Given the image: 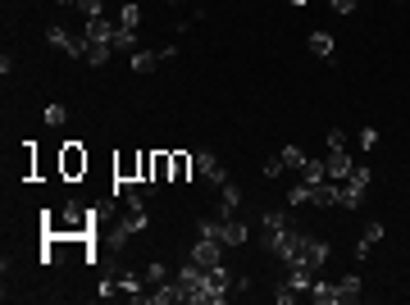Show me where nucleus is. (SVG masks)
I'll return each instance as SVG.
<instances>
[{
	"label": "nucleus",
	"mask_w": 410,
	"mask_h": 305,
	"mask_svg": "<svg viewBox=\"0 0 410 305\" xmlns=\"http://www.w3.org/2000/svg\"><path fill=\"white\" fill-rule=\"evenodd\" d=\"M301 241H305V232L287 223V228H278V232H265L260 246H265V255H274L278 264H296L301 260Z\"/></svg>",
	"instance_id": "1"
},
{
	"label": "nucleus",
	"mask_w": 410,
	"mask_h": 305,
	"mask_svg": "<svg viewBox=\"0 0 410 305\" xmlns=\"http://www.w3.org/2000/svg\"><path fill=\"white\" fill-rule=\"evenodd\" d=\"M196 232H201V237L224 241V246H247V241H251V228L242 223V219H233V214H228L224 223H215V219H201V223H196Z\"/></svg>",
	"instance_id": "2"
},
{
	"label": "nucleus",
	"mask_w": 410,
	"mask_h": 305,
	"mask_svg": "<svg viewBox=\"0 0 410 305\" xmlns=\"http://www.w3.org/2000/svg\"><path fill=\"white\" fill-rule=\"evenodd\" d=\"M369 183H374V174H369L365 164H356V169H351V174L337 183V205H342V210H360V205H365Z\"/></svg>",
	"instance_id": "3"
},
{
	"label": "nucleus",
	"mask_w": 410,
	"mask_h": 305,
	"mask_svg": "<svg viewBox=\"0 0 410 305\" xmlns=\"http://www.w3.org/2000/svg\"><path fill=\"white\" fill-rule=\"evenodd\" d=\"M55 169H60V178H64V183H78V178H87V169H91V155H87L82 142H64V146H60Z\"/></svg>",
	"instance_id": "4"
},
{
	"label": "nucleus",
	"mask_w": 410,
	"mask_h": 305,
	"mask_svg": "<svg viewBox=\"0 0 410 305\" xmlns=\"http://www.w3.org/2000/svg\"><path fill=\"white\" fill-rule=\"evenodd\" d=\"M132 183H141V151H119L114 155V192H128Z\"/></svg>",
	"instance_id": "5"
},
{
	"label": "nucleus",
	"mask_w": 410,
	"mask_h": 305,
	"mask_svg": "<svg viewBox=\"0 0 410 305\" xmlns=\"http://www.w3.org/2000/svg\"><path fill=\"white\" fill-rule=\"evenodd\" d=\"M46 41H51L60 55H69V59H82V55H87V37H73L69 28H60V23L46 28Z\"/></svg>",
	"instance_id": "6"
},
{
	"label": "nucleus",
	"mask_w": 410,
	"mask_h": 305,
	"mask_svg": "<svg viewBox=\"0 0 410 305\" xmlns=\"http://www.w3.org/2000/svg\"><path fill=\"white\" fill-rule=\"evenodd\" d=\"M328 255H333V246H328L324 237H310V232H305V241H301V264H305V269H314V273H324Z\"/></svg>",
	"instance_id": "7"
},
{
	"label": "nucleus",
	"mask_w": 410,
	"mask_h": 305,
	"mask_svg": "<svg viewBox=\"0 0 410 305\" xmlns=\"http://www.w3.org/2000/svg\"><path fill=\"white\" fill-rule=\"evenodd\" d=\"M119 223H123V232H128V237H137V232L151 223V219H146V201H141V192H132V187H128V210H123Z\"/></svg>",
	"instance_id": "8"
},
{
	"label": "nucleus",
	"mask_w": 410,
	"mask_h": 305,
	"mask_svg": "<svg viewBox=\"0 0 410 305\" xmlns=\"http://www.w3.org/2000/svg\"><path fill=\"white\" fill-rule=\"evenodd\" d=\"M196 174H201L210 187H224V183H228V174H224V160H219L215 151H196Z\"/></svg>",
	"instance_id": "9"
},
{
	"label": "nucleus",
	"mask_w": 410,
	"mask_h": 305,
	"mask_svg": "<svg viewBox=\"0 0 410 305\" xmlns=\"http://www.w3.org/2000/svg\"><path fill=\"white\" fill-rule=\"evenodd\" d=\"M224 255H228V246L224 241H215V237H201L192 246V260L201 264V269H215V264H224Z\"/></svg>",
	"instance_id": "10"
},
{
	"label": "nucleus",
	"mask_w": 410,
	"mask_h": 305,
	"mask_svg": "<svg viewBox=\"0 0 410 305\" xmlns=\"http://www.w3.org/2000/svg\"><path fill=\"white\" fill-rule=\"evenodd\" d=\"M324 169H328V183H342L356 164H351V155H346V146H333V151L324 155Z\"/></svg>",
	"instance_id": "11"
},
{
	"label": "nucleus",
	"mask_w": 410,
	"mask_h": 305,
	"mask_svg": "<svg viewBox=\"0 0 410 305\" xmlns=\"http://www.w3.org/2000/svg\"><path fill=\"white\" fill-rule=\"evenodd\" d=\"M114 33H119V28H114V23H109L105 14L87 19V28H82V37H87V41H105V46H114Z\"/></svg>",
	"instance_id": "12"
},
{
	"label": "nucleus",
	"mask_w": 410,
	"mask_h": 305,
	"mask_svg": "<svg viewBox=\"0 0 410 305\" xmlns=\"http://www.w3.org/2000/svg\"><path fill=\"white\" fill-rule=\"evenodd\" d=\"M383 232H388L383 223H369V228L360 232V241H356V260H369V251H374L378 241H383Z\"/></svg>",
	"instance_id": "13"
},
{
	"label": "nucleus",
	"mask_w": 410,
	"mask_h": 305,
	"mask_svg": "<svg viewBox=\"0 0 410 305\" xmlns=\"http://www.w3.org/2000/svg\"><path fill=\"white\" fill-rule=\"evenodd\" d=\"M169 155H173V178H169V183H187L192 169H196V155L192 151H169Z\"/></svg>",
	"instance_id": "14"
},
{
	"label": "nucleus",
	"mask_w": 410,
	"mask_h": 305,
	"mask_svg": "<svg viewBox=\"0 0 410 305\" xmlns=\"http://www.w3.org/2000/svg\"><path fill=\"white\" fill-rule=\"evenodd\" d=\"M219 210H224V219L242 210V187L238 183H224V187H219Z\"/></svg>",
	"instance_id": "15"
},
{
	"label": "nucleus",
	"mask_w": 410,
	"mask_h": 305,
	"mask_svg": "<svg viewBox=\"0 0 410 305\" xmlns=\"http://www.w3.org/2000/svg\"><path fill=\"white\" fill-rule=\"evenodd\" d=\"M310 205L333 210V205H337V183H319V187H310Z\"/></svg>",
	"instance_id": "16"
},
{
	"label": "nucleus",
	"mask_w": 410,
	"mask_h": 305,
	"mask_svg": "<svg viewBox=\"0 0 410 305\" xmlns=\"http://www.w3.org/2000/svg\"><path fill=\"white\" fill-rule=\"evenodd\" d=\"M337 301H342V305H356L360 301V273H346L342 283H337Z\"/></svg>",
	"instance_id": "17"
},
{
	"label": "nucleus",
	"mask_w": 410,
	"mask_h": 305,
	"mask_svg": "<svg viewBox=\"0 0 410 305\" xmlns=\"http://www.w3.org/2000/svg\"><path fill=\"white\" fill-rule=\"evenodd\" d=\"M305 46H310V55H314V59H333V50H337L328 33H310V41H305Z\"/></svg>",
	"instance_id": "18"
},
{
	"label": "nucleus",
	"mask_w": 410,
	"mask_h": 305,
	"mask_svg": "<svg viewBox=\"0 0 410 305\" xmlns=\"http://www.w3.org/2000/svg\"><path fill=\"white\" fill-rule=\"evenodd\" d=\"M310 301H319V305H337V283H328V278H314Z\"/></svg>",
	"instance_id": "19"
},
{
	"label": "nucleus",
	"mask_w": 410,
	"mask_h": 305,
	"mask_svg": "<svg viewBox=\"0 0 410 305\" xmlns=\"http://www.w3.org/2000/svg\"><path fill=\"white\" fill-rule=\"evenodd\" d=\"M37 151H42L37 142H23V155H19V174L23 178H37Z\"/></svg>",
	"instance_id": "20"
},
{
	"label": "nucleus",
	"mask_w": 410,
	"mask_h": 305,
	"mask_svg": "<svg viewBox=\"0 0 410 305\" xmlns=\"http://www.w3.org/2000/svg\"><path fill=\"white\" fill-rule=\"evenodd\" d=\"M173 178V155L169 151H155V174H151V183L160 187V183H169Z\"/></svg>",
	"instance_id": "21"
},
{
	"label": "nucleus",
	"mask_w": 410,
	"mask_h": 305,
	"mask_svg": "<svg viewBox=\"0 0 410 305\" xmlns=\"http://www.w3.org/2000/svg\"><path fill=\"white\" fill-rule=\"evenodd\" d=\"M109 50H114V46H105V41H87V55H82V59H87L91 68H100V64H109Z\"/></svg>",
	"instance_id": "22"
},
{
	"label": "nucleus",
	"mask_w": 410,
	"mask_h": 305,
	"mask_svg": "<svg viewBox=\"0 0 410 305\" xmlns=\"http://www.w3.org/2000/svg\"><path fill=\"white\" fill-rule=\"evenodd\" d=\"M278 228H287V214H283V210H265V214H260V237H265V232H278Z\"/></svg>",
	"instance_id": "23"
},
{
	"label": "nucleus",
	"mask_w": 410,
	"mask_h": 305,
	"mask_svg": "<svg viewBox=\"0 0 410 305\" xmlns=\"http://www.w3.org/2000/svg\"><path fill=\"white\" fill-rule=\"evenodd\" d=\"M155 64H160V55H155V50H132V73H151Z\"/></svg>",
	"instance_id": "24"
},
{
	"label": "nucleus",
	"mask_w": 410,
	"mask_h": 305,
	"mask_svg": "<svg viewBox=\"0 0 410 305\" xmlns=\"http://www.w3.org/2000/svg\"><path fill=\"white\" fill-rule=\"evenodd\" d=\"M164 278H169V269H164L160 260H151V264H146V269H141V283H146V287H160Z\"/></svg>",
	"instance_id": "25"
},
{
	"label": "nucleus",
	"mask_w": 410,
	"mask_h": 305,
	"mask_svg": "<svg viewBox=\"0 0 410 305\" xmlns=\"http://www.w3.org/2000/svg\"><path fill=\"white\" fill-rule=\"evenodd\" d=\"M278 155H283V164H287V169H305V164H310V155H305L301 146H283Z\"/></svg>",
	"instance_id": "26"
},
{
	"label": "nucleus",
	"mask_w": 410,
	"mask_h": 305,
	"mask_svg": "<svg viewBox=\"0 0 410 305\" xmlns=\"http://www.w3.org/2000/svg\"><path fill=\"white\" fill-rule=\"evenodd\" d=\"M287 205H292V210L310 205V183H296V187H292V192H287Z\"/></svg>",
	"instance_id": "27"
},
{
	"label": "nucleus",
	"mask_w": 410,
	"mask_h": 305,
	"mask_svg": "<svg viewBox=\"0 0 410 305\" xmlns=\"http://www.w3.org/2000/svg\"><path fill=\"white\" fill-rule=\"evenodd\" d=\"M114 50H137V28H119L114 33Z\"/></svg>",
	"instance_id": "28"
},
{
	"label": "nucleus",
	"mask_w": 410,
	"mask_h": 305,
	"mask_svg": "<svg viewBox=\"0 0 410 305\" xmlns=\"http://www.w3.org/2000/svg\"><path fill=\"white\" fill-rule=\"evenodd\" d=\"M296 296H301V292H296V287H292L287 278H283V283L274 287V301H278V305H292V301H296Z\"/></svg>",
	"instance_id": "29"
},
{
	"label": "nucleus",
	"mask_w": 410,
	"mask_h": 305,
	"mask_svg": "<svg viewBox=\"0 0 410 305\" xmlns=\"http://www.w3.org/2000/svg\"><path fill=\"white\" fill-rule=\"evenodd\" d=\"M137 23H141V10H137V5L128 0V5L119 10V28H137Z\"/></svg>",
	"instance_id": "30"
},
{
	"label": "nucleus",
	"mask_w": 410,
	"mask_h": 305,
	"mask_svg": "<svg viewBox=\"0 0 410 305\" xmlns=\"http://www.w3.org/2000/svg\"><path fill=\"white\" fill-rule=\"evenodd\" d=\"M46 123H51V128H64V123H69V109L64 105H46Z\"/></svg>",
	"instance_id": "31"
},
{
	"label": "nucleus",
	"mask_w": 410,
	"mask_h": 305,
	"mask_svg": "<svg viewBox=\"0 0 410 305\" xmlns=\"http://www.w3.org/2000/svg\"><path fill=\"white\" fill-rule=\"evenodd\" d=\"M78 10H82V19H96V14H105V0H78Z\"/></svg>",
	"instance_id": "32"
},
{
	"label": "nucleus",
	"mask_w": 410,
	"mask_h": 305,
	"mask_svg": "<svg viewBox=\"0 0 410 305\" xmlns=\"http://www.w3.org/2000/svg\"><path fill=\"white\" fill-rule=\"evenodd\" d=\"M287 164H283V155H265V178H278Z\"/></svg>",
	"instance_id": "33"
},
{
	"label": "nucleus",
	"mask_w": 410,
	"mask_h": 305,
	"mask_svg": "<svg viewBox=\"0 0 410 305\" xmlns=\"http://www.w3.org/2000/svg\"><path fill=\"white\" fill-rule=\"evenodd\" d=\"M360 146H365V151H374V146H378V128H374V123L360 128Z\"/></svg>",
	"instance_id": "34"
},
{
	"label": "nucleus",
	"mask_w": 410,
	"mask_h": 305,
	"mask_svg": "<svg viewBox=\"0 0 410 305\" xmlns=\"http://www.w3.org/2000/svg\"><path fill=\"white\" fill-rule=\"evenodd\" d=\"M328 5H333V14H356L360 0H328Z\"/></svg>",
	"instance_id": "35"
},
{
	"label": "nucleus",
	"mask_w": 410,
	"mask_h": 305,
	"mask_svg": "<svg viewBox=\"0 0 410 305\" xmlns=\"http://www.w3.org/2000/svg\"><path fill=\"white\" fill-rule=\"evenodd\" d=\"M333 146H346V132H342V128L328 132V151H333Z\"/></svg>",
	"instance_id": "36"
},
{
	"label": "nucleus",
	"mask_w": 410,
	"mask_h": 305,
	"mask_svg": "<svg viewBox=\"0 0 410 305\" xmlns=\"http://www.w3.org/2000/svg\"><path fill=\"white\" fill-rule=\"evenodd\" d=\"M114 292H119V287L109 283V278H105V283H100V287H96V296H100V301H109V296H114Z\"/></svg>",
	"instance_id": "37"
},
{
	"label": "nucleus",
	"mask_w": 410,
	"mask_h": 305,
	"mask_svg": "<svg viewBox=\"0 0 410 305\" xmlns=\"http://www.w3.org/2000/svg\"><path fill=\"white\" fill-rule=\"evenodd\" d=\"M287 5H296V10H305V5H310V0H287Z\"/></svg>",
	"instance_id": "38"
},
{
	"label": "nucleus",
	"mask_w": 410,
	"mask_h": 305,
	"mask_svg": "<svg viewBox=\"0 0 410 305\" xmlns=\"http://www.w3.org/2000/svg\"><path fill=\"white\" fill-rule=\"evenodd\" d=\"M55 5H78V0H55Z\"/></svg>",
	"instance_id": "39"
}]
</instances>
